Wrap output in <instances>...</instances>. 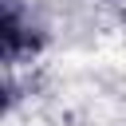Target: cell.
<instances>
[{"mask_svg": "<svg viewBox=\"0 0 126 126\" xmlns=\"http://www.w3.org/2000/svg\"><path fill=\"white\" fill-rule=\"evenodd\" d=\"M0 47H4V63H16L24 55H35L43 47L39 28H32V20L20 12L16 0H4V20H0Z\"/></svg>", "mask_w": 126, "mask_h": 126, "instance_id": "obj_1", "label": "cell"}]
</instances>
